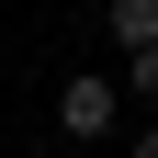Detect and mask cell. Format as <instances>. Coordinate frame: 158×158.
<instances>
[{"instance_id":"1","label":"cell","mask_w":158,"mask_h":158,"mask_svg":"<svg viewBox=\"0 0 158 158\" xmlns=\"http://www.w3.org/2000/svg\"><path fill=\"white\" fill-rule=\"evenodd\" d=\"M113 124H124V79H90V68L56 79V147H102Z\"/></svg>"},{"instance_id":"2","label":"cell","mask_w":158,"mask_h":158,"mask_svg":"<svg viewBox=\"0 0 158 158\" xmlns=\"http://www.w3.org/2000/svg\"><path fill=\"white\" fill-rule=\"evenodd\" d=\"M102 34H113V45H158V0H102Z\"/></svg>"},{"instance_id":"3","label":"cell","mask_w":158,"mask_h":158,"mask_svg":"<svg viewBox=\"0 0 158 158\" xmlns=\"http://www.w3.org/2000/svg\"><path fill=\"white\" fill-rule=\"evenodd\" d=\"M124 90H135V102H158V45H135V56H124Z\"/></svg>"},{"instance_id":"4","label":"cell","mask_w":158,"mask_h":158,"mask_svg":"<svg viewBox=\"0 0 158 158\" xmlns=\"http://www.w3.org/2000/svg\"><path fill=\"white\" fill-rule=\"evenodd\" d=\"M124 158H158V124H147V135H124Z\"/></svg>"},{"instance_id":"5","label":"cell","mask_w":158,"mask_h":158,"mask_svg":"<svg viewBox=\"0 0 158 158\" xmlns=\"http://www.w3.org/2000/svg\"><path fill=\"white\" fill-rule=\"evenodd\" d=\"M34 158H79V147H34Z\"/></svg>"}]
</instances>
